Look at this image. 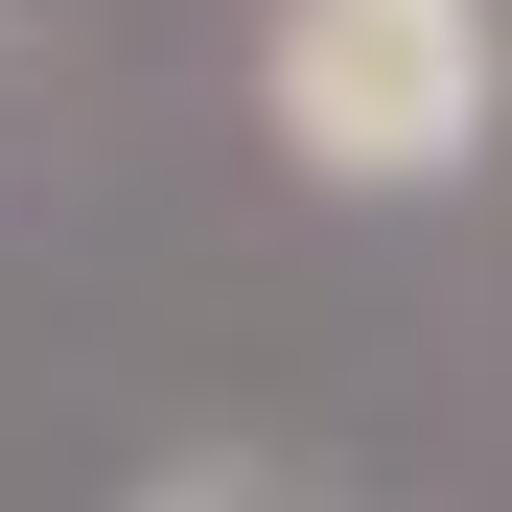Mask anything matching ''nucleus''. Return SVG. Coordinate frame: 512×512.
Wrapping results in <instances>:
<instances>
[{
  "label": "nucleus",
  "mask_w": 512,
  "mask_h": 512,
  "mask_svg": "<svg viewBox=\"0 0 512 512\" xmlns=\"http://www.w3.org/2000/svg\"><path fill=\"white\" fill-rule=\"evenodd\" d=\"M117 512H303V489H280V466H256V443H163V466H140Z\"/></svg>",
  "instance_id": "2"
},
{
  "label": "nucleus",
  "mask_w": 512,
  "mask_h": 512,
  "mask_svg": "<svg viewBox=\"0 0 512 512\" xmlns=\"http://www.w3.org/2000/svg\"><path fill=\"white\" fill-rule=\"evenodd\" d=\"M489 94H512L489 70V0H280V24H256V117H280V163L350 187V210L466 187Z\"/></svg>",
  "instance_id": "1"
}]
</instances>
